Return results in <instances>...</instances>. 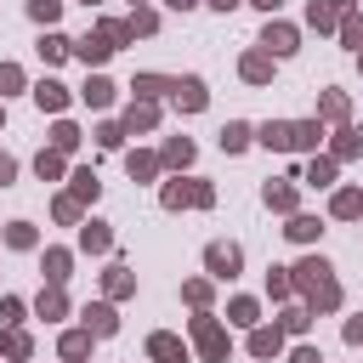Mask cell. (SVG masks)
Here are the masks:
<instances>
[{"mask_svg":"<svg viewBox=\"0 0 363 363\" xmlns=\"http://www.w3.org/2000/svg\"><path fill=\"white\" fill-rule=\"evenodd\" d=\"M306 28H312V34H335V28H340V11H335L329 0H312V6H306Z\"/></svg>","mask_w":363,"mask_h":363,"instance_id":"44","label":"cell"},{"mask_svg":"<svg viewBox=\"0 0 363 363\" xmlns=\"http://www.w3.org/2000/svg\"><path fill=\"white\" fill-rule=\"evenodd\" d=\"M34 318H45V323H62V318H74V301H68V289L62 284H40V295H34V306H28Z\"/></svg>","mask_w":363,"mask_h":363,"instance_id":"12","label":"cell"},{"mask_svg":"<svg viewBox=\"0 0 363 363\" xmlns=\"http://www.w3.org/2000/svg\"><path fill=\"white\" fill-rule=\"evenodd\" d=\"M11 182H17V159L0 147V187H11Z\"/></svg>","mask_w":363,"mask_h":363,"instance_id":"53","label":"cell"},{"mask_svg":"<svg viewBox=\"0 0 363 363\" xmlns=\"http://www.w3.org/2000/svg\"><path fill=\"white\" fill-rule=\"evenodd\" d=\"M34 51H40V62H45V68H57V62H68V57H74V40H68L62 28H40Z\"/></svg>","mask_w":363,"mask_h":363,"instance_id":"30","label":"cell"},{"mask_svg":"<svg viewBox=\"0 0 363 363\" xmlns=\"http://www.w3.org/2000/svg\"><path fill=\"white\" fill-rule=\"evenodd\" d=\"M261 204L289 221V216L301 210V176H272V182H261Z\"/></svg>","mask_w":363,"mask_h":363,"instance_id":"6","label":"cell"},{"mask_svg":"<svg viewBox=\"0 0 363 363\" xmlns=\"http://www.w3.org/2000/svg\"><path fill=\"white\" fill-rule=\"evenodd\" d=\"M323 147H329V125H323L318 113H312V119H295V147H289V153H306V159H312V153H323Z\"/></svg>","mask_w":363,"mask_h":363,"instance_id":"24","label":"cell"},{"mask_svg":"<svg viewBox=\"0 0 363 363\" xmlns=\"http://www.w3.org/2000/svg\"><path fill=\"white\" fill-rule=\"evenodd\" d=\"M79 102H85L91 113H108V108L119 102V85H113L108 74H85V85H79Z\"/></svg>","mask_w":363,"mask_h":363,"instance_id":"20","label":"cell"},{"mask_svg":"<svg viewBox=\"0 0 363 363\" xmlns=\"http://www.w3.org/2000/svg\"><path fill=\"white\" fill-rule=\"evenodd\" d=\"M119 125H125V136H153L159 125H164V113H159V102H125V113H119Z\"/></svg>","mask_w":363,"mask_h":363,"instance_id":"10","label":"cell"},{"mask_svg":"<svg viewBox=\"0 0 363 363\" xmlns=\"http://www.w3.org/2000/svg\"><path fill=\"white\" fill-rule=\"evenodd\" d=\"M125 176L130 182H159L164 176V159L153 147H125Z\"/></svg>","mask_w":363,"mask_h":363,"instance_id":"25","label":"cell"},{"mask_svg":"<svg viewBox=\"0 0 363 363\" xmlns=\"http://www.w3.org/2000/svg\"><path fill=\"white\" fill-rule=\"evenodd\" d=\"M159 210H216V182H204V176H170V182H159Z\"/></svg>","mask_w":363,"mask_h":363,"instance_id":"3","label":"cell"},{"mask_svg":"<svg viewBox=\"0 0 363 363\" xmlns=\"http://www.w3.org/2000/svg\"><path fill=\"white\" fill-rule=\"evenodd\" d=\"M289 278H295V295H301V306H306L312 318H329V312H340V306H346V289H340V278H335V261H329V255L306 250V255L289 267Z\"/></svg>","mask_w":363,"mask_h":363,"instance_id":"1","label":"cell"},{"mask_svg":"<svg viewBox=\"0 0 363 363\" xmlns=\"http://www.w3.org/2000/svg\"><path fill=\"white\" fill-rule=\"evenodd\" d=\"M267 301H278V306L295 301V278H289V267H267Z\"/></svg>","mask_w":363,"mask_h":363,"instance_id":"43","label":"cell"},{"mask_svg":"<svg viewBox=\"0 0 363 363\" xmlns=\"http://www.w3.org/2000/svg\"><path fill=\"white\" fill-rule=\"evenodd\" d=\"M255 323H261V301H255V295H233V301H227V329H244V335H250Z\"/></svg>","mask_w":363,"mask_h":363,"instance_id":"35","label":"cell"},{"mask_svg":"<svg viewBox=\"0 0 363 363\" xmlns=\"http://www.w3.org/2000/svg\"><path fill=\"white\" fill-rule=\"evenodd\" d=\"M79 323H85L96 340H108V335H119V306H113V301H85V306H79Z\"/></svg>","mask_w":363,"mask_h":363,"instance_id":"18","label":"cell"},{"mask_svg":"<svg viewBox=\"0 0 363 363\" xmlns=\"http://www.w3.org/2000/svg\"><path fill=\"white\" fill-rule=\"evenodd\" d=\"M301 187H318V193H335V187H340V164H335L329 153H312V159L301 164Z\"/></svg>","mask_w":363,"mask_h":363,"instance_id":"16","label":"cell"},{"mask_svg":"<svg viewBox=\"0 0 363 363\" xmlns=\"http://www.w3.org/2000/svg\"><path fill=\"white\" fill-rule=\"evenodd\" d=\"M142 352H147V363H187V357H193V346H187L182 335H170V329H153Z\"/></svg>","mask_w":363,"mask_h":363,"instance_id":"14","label":"cell"},{"mask_svg":"<svg viewBox=\"0 0 363 363\" xmlns=\"http://www.w3.org/2000/svg\"><path fill=\"white\" fill-rule=\"evenodd\" d=\"M0 130H6V102H0Z\"/></svg>","mask_w":363,"mask_h":363,"instance_id":"58","label":"cell"},{"mask_svg":"<svg viewBox=\"0 0 363 363\" xmlns=\"http://www.w3.org/2000/svg\"><path fill=\"white\" fill-rule=\"evenodd\" d=\"M130 6H153V0H130Z\"/></svg>","mask_w":363,"mask_h":363,"instance_id":"60","label":"cell"},{"mask_svg":"<svg viewBox=\"0 0 363 363\" xmlns=\"http://www.w3.org/2000/svg\"><path fill=\"white\" fill-rule=\"evenodd\" d=\"M96 34H102V40H108V45H113V51H125V45H130V40H136V34H130V23H125V17H96Z\"/></svg>","mask_w":363,"mask_h":363,"instance_id":"46","label":"cell"},{"mask_svg":"<svg viewBox=\"0 0 363 363\" xmlns=\"http://www.w3.org/2000/svg\"><path fill=\"white\" fill-rule=\"evenodd\" d=\"M255 147L289 153V147H295V119H261V125H255Z\"/></svg>","mask_w":363,"mask_h":363,"instance_id":"22","label":"cell"},{"mask_svg":"<svg viewBox=\"0 0 363 363\" xmlns=\"http://www.w3.org/2000/svg\"><path fill=\"white\" fill-rule=\"evenodd\" d=\"M125 23H130V34H136V40H153L164 17H159V6H130V17H125Z\"/></svg>","mask_w":363,"mask_h":363,"instance_id":"42","label":"cell"},{"mask_svg":"<svg viewBox=\"0 0 363 363\" xmlns=\"http://www.w3.org/2000/svg\"><path fill=\"white\" fill-rule=\"evenodd\" d=\"M40 278L68 289V278H74V250H68V244H45V250H40Z\"/></svg>","mask_w":363,"mask_h":363,"instance_id":"17","label":"cell"},{"mask_svg":"<svg viewBox=\"0 0 363 363\" xmlns=\"http://www.w3.org/2000/svg\"><path fill=\"white\" fill-rule=\"evenodd\" d=\"M130 295H136V272H130L125 261H108V272H102V301L119 306V301H130Z\"/></svg>","mask_w":363,"mask_h":363,"instance_id":"28","label":"cell"},{"mask_svg":"<svg viewBox=\"0 0 363 363\" xmlns=\"http://www.w3.org/2000/svg\"><path fill=\"white\" fill-rule=\"evenodd\" d=\"M278 329H284V335H289V340H306V335H312V312H306V306H295V301H289V306H284V312H278Z\"/></svg>","mask_w":363,"mask_h":363,"instance_id":"41","label":"cell"},{"mask_svg":"<svg viewBox=\"0 0 363 363\" xmlns=\"http://www.w3.org/2000/svg\"><path fill=\"white\" fill-rule=\"evenodd\" d=\"M284 363H323V352H318L312 340H295V346L284 352Z\"/></svg>","mask_w":363,"mask_h":363,"instance_id":"51","label":"cell"},{"mask_svg":"<svg viewBox=\"0 0 363 363\" xmlns=\"http://www.w3.org/2000/svg\"><path fill=\"white\" fill-rule=\"evenodd\" d=\"M357 68H363V51H357Z\"/></svg>","mask_w":363,"mask_h":363,"instance_id":"61","label":"cell"},{"mask_svg":"<svg viewBox=\"0 0 363 363\" xmlns=\"http://www.w3.org/2000/svg\"><path fill=\"white\" fill-rule=\"evenodd\" d=\"M17 91H34V85H28V74H23V62H11V57H0V102H6V96H17Z\"/></svg>","mask_w":363,"mask_h":363,"instance_id":"45","label":"cell"},{"mask_svg":"<svg viewBox=\"0 0 363 363\" xmlns=\"http://www.w3.org/2000/svg\"><path fill=\"white\" fill-rule=\"evenodd\" d=\"M130 96H136V102H164V96H176V74H153V68H142V74L130 79Z\"/></svg>","mask_w":363,"mask_h":363,"instance_id":"19","label":"cell"},{"mask_svg":"<svg viewBox=\"0 0 363 363\" xmlns=\"http://www.w3.org/2000/svg\"><path fill=\"white\" fill-rule=\"evenodd\" d=\"M244 346H250V357H255V363H272V357H284V352H289V335H284V329H278V318H272V323H255Z\"/></svg>","mask_w":363,"mask_h":363,"instance_id":"8","label":"cell"},{"mask_svg":"<svg viewBox=\"0 0 363 363\" xmlns=\"http://www.w3.org/2000/svg\"><path fill=\"white\" fill-rule=\"evenodd\" d=\"M329 6H335L340 17H346V11H357V0H329Z\"/></svg>","mask_w":363,"mask_h":363,"instance_id":"57","label":"cell"},{"mask_svg":"<svg viewBox=\"0 0 363 363\" xmlns=\"http://www.w3.org/2000/svg\"><path fill=\"white\" fill-rule=\"evenodd\" d=\"M170 102H176V113H204V108H210V85H204L199 74H182Z\"/></svg>","mask_w":363,"mask_h":363,"instance_id":"21","label":"cell"},{"mask_svg":"<svg viewBox=\"0 0 363 363\" xmlns=\"http://www.w3.org/2000/svg\"><path fill=\"white\" fill-rule=\"evenodd\" d=\"M329 221H363V187H335L329 193Z\"/></svg>","mask_w":363,"mask_h":363,"instance_id":"34","label":"cell"},{"mask_svg":"<svg viewBox=\"0 0 363 363\" xmlns=\"http://www.w3.org/2000/svg\"><path fill=\"white\" fill-rule=\"evenodd\" d=\"M74 244H79L85 255H113V227H108L102 216H85V221L74 227Z\"/></svg>","mask_w":363,"mask_h":363,"instance_id":"11","label":"cell"},{"mask_svg":"<svg viewBox=\"0 0 363 363\" xmlns=\"http://www.w3.org/2000/svg\"><path fill=\"white\" fill-rule=\"evenodd\" d=\"M318 119H323L329 130L352 125V91H340V85H323V91H318Z\"/></svg>","mask_w":363,"mask_h":363,"instance_id":"9","label":"cell"},{"mask_svg":"<svg viewBox=\"0 0 363 363\" xmlns=\"http://www.w3.org/2000/svg\"><path fill=\"white\" fill-rule=\"evenodd\" d=\"M74 57L85 62V74H102V62L113 57V45H108V40L91 28V34H79V40H74Z\"/></svg>","mask_w":363,"mask_h":363,"instance_id":"31","label":"cell"},{"mask_svg":"<svg viewBox=\"0 0 363 363\" xmlns=\"http://www.w3.org/2000/svg\"><path fill=\"white\" fill-rule=\"evenodd\" d=\"M34 357V335L28 329H0V363H28Z\"/></svg>","mask_w":363,"mask_h":363,"instance_id":"36","label":"cell"},{"mask_svg":"<svg viewBox=\"0 0 363 363\" xmlns=\"http://www.w3.org/2000/svg\"><path fill=\"white\" fill-rule=\"evenodd\" d=\"M216 147H221V153H244V147H255V125H250V119H227V125L216 130Z\"/></svg>","mask_w":363,"mask_h":363,"instance_id":"32","label":"cell"},{"mask_svg":"<svg viewBox=\"0 0 363 363\" xmlns=\"http://www.w3.org/2000/svg\"><path fill=\"white\" fill-rule=\"evenodd\" d=\"M79 142H85V130H79L68 113H62V119H51V142H45V147H57V153H68V159H74V153H79Z\"/></svg>","mask_w":363,"mask_h":363,"instance_id":"37","label":"cell"},{"mask_svg":"<svg viewBox=\"0 0 363 363\" xmlns=\"http://www.w3.org/2000/svg\"><path fill=\"white\" fill-rule=\"evenodd\" d=\"M170 11H193V6H204V0H164Z\"/></svg>","mask_w":363,"mask_h":363,"instance_id":"56","label":"cell"},{"mask_svg":"<svg viewBox=\"0 0 363 363\" xmlns=\"http://www.w3.org/2000/svg\"><path fill=\"white\" fill-rule=\"evenodd\" d=\"M238 79H244V85H272V79H278V57H267L261 45H250V51L238 57Z\"/></svg>","mask_w":363,"mask_h":363,"instance_id":"15","label":"cell"},{"mask_svg":"<svg viewBox=\"0 0 363 363\" xmlns=\"http://www.w3.org/2000/svg\"><path fill=\"white\" fill-rule=\"evenodd\" d=\"M68 170H74L68 153H57V147H40V153H34V176H40V182H68Z\"/></svg>","mask_w":363,"mask_h":363,"instance_id":"38","label":"cell"},{"mask_svg":"<svg viewBox=\"0 0 363 363\" xmlns=\"http://www.w3.org/2000/svg\"><path fill=\"white\" fill-rule=\"evenodd\" d=\"M91 136H96V147H102V153H125V125H119V119H102Z\"/></svg>","mask_w":363,"mask_h":363,"instance_id":"47","label":"cell"},{"mask_svg":"<svg viewBox=\"0 0 363 363\" xmlns=\"http://www.w3.org/2000/svg\"><path fill=\"white\" fill-rule=\"evenodd\" d=\"M255 45H261L267 57H278V62H284V57H295V51H301V23H289V17H267Z\"/></svg>","mask_w":363,"mask_h":363,"instance_id":"5","label":"cell"},{"mask_svg":"<svg viewBox=\"0 0 363 363\" xmlns=\"http://www.w3.org/2000/svg\"><path fill=\"white\" fill-rule=\"evenodd\" d=\"M23 318H28V301L23 295H0V329H23Z\"/></svg>","mask_w":363,"mask_h":363,"instance_id":"50","label":"cell"},{"mask_svg":"<svg viewBox=\"0 0 363 363\" xmlns=\"http://www.w3.org/2000/svg\"><path fill=\"white\" fill-rule=\"evenodd\" d=\"M79 6H102V0H79Z\"/></svg>","mask_w":363,"mask_h":363,"instance_id":"59","label":"cell"},{"mask_svg":"<svg viewBox=\"0 0 363 363\" xmlns=\"http://www.w3.org/2000/svg\"><path fill=\"white\" fill-rule=\"evenodd\" d=\"M51 221H57V227H79V221H85V204H79V199L62 187V193L51 199Z\"/></svg>","mask_w":363,"mask_h":363,"instance_id":"40","label":"cell"},{"mask_svg":"<svg viewBox=\"0 0 363 363\" xmlns=\"http://www.w3.org/2000/svg\"><path fill=\"white\" fill-rule=\"evenodd\" d=\"M335 34H340V45H346V51H352V57H357V51H363V11H346V17H340V28H335Z\"/></svg>","mask_w":363,"mask_h":363,"instance_id":"48","label":"cell"},{"mask_svg":"<svg viewBox=\"0 0 363 363\" xmlns=\"http://www.w3.org/2000/svg\"><path fill=\"white\" fill-rule=\"evenodd\" d=\"M284 238H289V244H301V250H312V244L323 238V216H312V210H295V216L284 221Z\"/></svg>","mask_w":363,"mask_h":363,"instance_id":"26","label":"cell"},{"mask_svg":"<svg viewBox=\"0 0 363 363\" xmlns=\"http://www.w3.org/2000/svg\"><path fill=\"white\" fill-rule=\"evenodd\" d=\"M187 335H193L199 363H233V329H227L216 312H193V318H187Z\"/></svg>","mask_w":363,"mask_h":363,"instance_id":"2","label":"cell"},{"mask_svg":"<svg viewBox=\"0 0 363 363\" xmlns=\"http://www.w3.org/2000/svg\"><path fill=\"white\" fill-rule=\"evenodd\" d=\"M28 96H34V108H40V113H51V119H62V113H68V102H74L79 91H68V85H62L57 74H40Z\"/></svg>","mask_w":363,"mask_h":363,"instance_id":"7","label":"cell"},{"mask_svg":"<svg viewBox=\"0 0 363 363\" xmlns=\"http://www.w3.org/2000/svg\"><path fill=\"white\" fill-rule=\"evenodd\" d=\"M91 346H96V335H91L85 323L57 335V357H62V363H91Z\"/></svg>","mask_w":363,"mask_h":363,"instance_id":"29","label":"cell"},{"mask_svg":"<svg viewBox=\"0 0 363 363\" xmlns=\"http://www.w3.org/2000/svg\"><path fill=\"white\" fill-rule=\"evenodd\" d=\"M159 159H164V170H170V176H187V170H193V159H199V142H193V136H164Z\"/></svg>","mask_w":363,"mask_h":363,"instance_id":"23","label":"cell"},{"mask_svg":"<svg viewBox=\"0 0 363 363\" xmlns=\"http://www.w3.org/2000/svg\"><path fill=\"white\" fill-rule=\"evenodd\" d=\"M340 340H346V346H363V312H352V318L340 323Z\"/></svg>","mask_w":363,"mask_h":363,"instance_id":"52","label":"cell"},{"mask_svg":"<svg viewBox=\"0 0 363 363\" xmlns=\"http://www.w3.org/2000/svg\"><path fill=\"white\" fill-rule=\"evenodd\" d=\"M23 11H28V23H34V28H57V17H62V0H28Z\"/></svg>","mask_w":363,"mask_h":363,"instance_id":"49","label":"cell"},{"mask_svg":"<svg viewBox=\"0 0 363 363\" xmlns=\"http://www.w3.org/2000/svg\"><path fill=\"white\" fill-rule=\"evenodd\" d=\"M335 164H357L363 159V125L352 119V125H340V130H329V147H323Z\"/></svg>","mask_w":363,"mask_h":363,"instance_id":"13","label":"cell"},{"mask_svg":"<svg viewBox=\"0 0 363 363\" xmlns=\"http://www.w3.org/2000/svg\"><path fill=\"white\" fill-rule=\"evenodd\" d=\"M0 244H6V250H17V255H34V250H45V244H40V227H34V221H23V216L0 227Z\"/></svg>","mask_w":363,"mask_h":363,"instance_id":"27","label":"cell"},{"mask_svg":"<svg viewBox=\"0 0 363 363\" xmlns=\"http://www.w3.org/2000/svg\"><path fill=\"white\" fill-rule=\"evenodd\" d=\"M250 6H255V11H267V17H278V11H284V0H250Z\"/></svg>","mask_w":363,"mask_h":363,"instance_id":"55","label":"cell"},{"mask_svg":"<svg viewBox=\"0 0 363 363\" xmlns=\"http://www.w3.org/2000/svg\"><path fill=\"white\" fill-rule=\"evenodd\" d=\"M68 193H74V199H79V204L91 210V204L102 199V176H96L91 164H74V170H68Z\"/></svg>","mask_w":363,"mask_h":363,"instance_id":"33","label":"cell"},{"mask_svg":"<svg viewBox=\"0 0 363 363\" xmlns=\"http://www.w3.org/2000/svg\"><path fill=\"white\" fill-rule=\"evenodd\" d=\"M204 6H210V11H221V17H227V11H238V6H250V0H204Z\"/></svg>","mask_w":363,"mask_h":363,"instance_id":"54","label":"cell"},{"mask_svg":"<svg viewBox=\"0 0 363 363\" xmlns=\"http://www.w3.org/2000/svg\"><path fill=\"white\" fill-rule=\"evenodd\" d=\"M182 306L210 312V306H216V278H187V284H182Z\"/></svg>","mask_w":363,"mask_h":363,"instance_id":"39","label":"cell"},{"mask_svg":"<svg viewBox=\"0 0 363 363\" xmlns=\"http://www.w3.org/2000/svg\"><path fill=\"white\" fill-rule=\"evenodd\" d=\"M238 272H244V244H233V238H210V244H204V278L233 284Z\"/></svg>","mask_w":363,"mask_h":363,"instance_id":"4","label":"cell"}]
</instances>
